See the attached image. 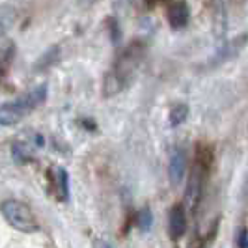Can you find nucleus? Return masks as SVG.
Instances as JSON below:
<instances>
[{"label":"nucleus","instance_id":"obj_7","mask_svg":"<svg viewBox=\"0 0 248 248\" xmlns=\"http://www.w3.org/2000/svg\"><path fill=\"white\" fill-rule=\"evenodd\" d=\"M186 172V153L181 148H177L170 157V166H168V174L174 185H179L183 175Z\"/></svg>","mask_w":248,"mask_h":248},{"label":"nucleus","instance_id":"obj_13","mask_svg":"<svg viewBox=\"0 0 248 248\" xmlns=\"http://www.w3.org/2000/svg\"><path fill=\"white\" fill-rule=\"evenodd\" d=\"M151 224H153V215L149 211L148 207H144L142 211L138 213L137 217V226L142 230V232H149V228H151Z\"/></svg>","mask_w":248,"mask_h":248},{"label":"nucleus","instance_id":"obj_9","mask_svg":"<svg viewBox=\"0 0 248 248\" xmlns=\"http://www.w3.org/2000/svg\"><path fill=\"white\" fill-rule=\"evenodd\" d=\"M15 17H17V13H15L13 8H8V6L6 8H0V37L4 36L13 26Z\"/></svg>","mask_w":248,"mask_h":248},{"label":"nucleus","instance_id":"obj_16","mask_svg":"<svg viewBox=\"0 0 248 248\" xmlns=\"http://www.w3.org/2000/svg\"><path fill=\"white\" fill-rule=\"evenodd\" d=\"M93 248H112L107 241H101V239H97V241H93Z\"/></svg>","mask_w":248,"mask_h":248},{"label":"nucleus","instance_id":"obj_12","mask_svg":"<svg viewBox=\"0 0 248 248\" xmlns=\"http://www.w3.org/2000/svg\"><path fill=\"white\" fill-rule=\"evenodd\" d=\"M56 183H58V192H60V200L69 198V177L63 168L56 170Z\"/></svg>","mask_w":248,"mask_h":248},{"label":"nucleus","instance_id":"obj_3","mask_svg":"<svg viewBox=\"0 0 248 248\" xmlns=\"http://www.w3.org/2000/svg\"><path fill=\"white\" fill-rule=\"evenodd\" d=\"M144 56H146L144 45L140 41H135L129 47H125V50L118 56V60H116V63H114V67H112L110 71L124 82V86H127L131 82V78L135 77V71L140 67Z\"/></svg>","mask_w":248,"mask_h":248},{"label":"nucleus","instance_id":"obj_8","mask_svg":"<svg viewBox=\"0 0 248 248\" xmlns=\"http://www.w3.org/2000/svg\"><path fill=\"white\" fill-rule=\"evenodd\" d=\"M248 41V34H241V36L233 37L230 43H226L222 49L218 50V54L215 56V60H213V65L217 63H222L226 62V60H230V58H235L237 54L241 52V49L245 47V43Z\"/></svg>","mask_w":248,"mask_h":248},{"label":"nucleus","instance_id":"obj_1","mask_svg":"<svg viewBox=\"0 0 248 248\" xmlns=\"http://www.w3.org/2000/svg\"><path fill=\"white\" fill-rule=\"evenodd\" d=\"M47 99V84H39L21 97L0 105V127H12L25 120L30 112Z\"/></svg>","mask_w":248,"mask_h":248},{"label":"nucleus","instance_id":"obj_10","mask_svg":"<svg viewBox=\"0 0 248 248\" xmlns=\"http://www.w3.org/2000/svg\"><path fill=\"white\" fill-rule=\"evenodd\" d=\"M188 107H186L185 103H177L175 107H172V110H170V125L172 127H177V125H181L183 122H186V118H188Z\"/></svg>","mask_w":248,"mask_h":248},{"label":"nucleus","instance_id":"obj_2","mask_svg":"<svg viewBox=\"0 0 248 248\" xmlns=\"http://www.w3.org/2000/svg\"><path fill=\"white\" fill-rule=\"evenodd\" d=\"M0 211L4 215V218L8 220V224L23 232V233H32L37 230V220L34 217V213L30 211V207L19 202V200H6L0 205Z\"/></svg>","mask_w":248,"mask_h":248},{"label":"nucleus","instance_id":"obj_6","mask_svg":"<svg viewBox=\"0 0 248 248\" xmlns=\"http://www.w3.org/2000/svg\"><path fill=\"white\" fill-rule=\"evenodd\" d=\"M168 232L172 239H181L186 232V213L183 205H174L168 215Z\"/></svg>","mask_w":248,"mask_h":248},{"label":"nucleus","instance_id":"obj_15","mask_svg":"<svg viewBox=\"0 0 248 248\" xmlns=\"http://www.w3.org/2000/svg\"><path fill=\"white\" fill-rule=\"evenodd\" d=\"M239 248H248V230H243L239 235Z\"/></svg>","mask_w":248,"mask_h":248},{"label":"nucleus","instance_id":"obj_14","mask_svg":"<svg viewBox=\"0 0 248 248\" xmlns=\"http://www.w3.org/2000/svg\"><path fill=\"white\" fill-rule=\"evenodd\" d=\"M12 155H13V161L21 162V164L30 161V151H28V148H26L25 144H15L12 148Z\"/></svg>","mask_w":248,"mask_h":248},{"label":"nucleus","instance_id":"obj_5","mask_svg":"<svg viewBox=\"0 0 248 248\" xmlns=\"http://www.w3.org/2000/svg\"><path fill=\"white\" fill-rule=\"evenodd\" d=\"M166 19L172 28L179 30V28H185L190 21V8L185 2H174L166 8Z\"/></svg>","mask_w":248,"mask_h":248},{"label":"nucleus","instance_id":"obj_4","mask_svg":"<svg viewBox=\"0 0 248 248\" xmlns=\"http://www.w3.org/2000/svg\"><path fill=\"white\" fill-rule=\"evenodd\" d=\"M205 168L202 162L196 161V164L192 166L190 170V177H188V183H186V203L190 209L196 207L200 196H202V190H203V181H205Z\"/></svg>","mask_w":248,"mask_h":248},{"label":"nucleus","instance_id":"obj_17","mask_svg":"<svg viewBox=\"0 0 248 248\" xmlns=\"http://www.w3.org/2000/svg\"><path fill=\"white\" fill-rule=\"evenodd\" d=\"M80 124L84 125V127H86L88 131H93V129H95V124H93V122H90V120H82Z\"/></svg>","mask_w":248,"mask_h":248},{"label":"nucleus","instance_id":"obj_11","mask_svg":"<svg viewBox=\"0 0 248 248\" xmlns=\"http://www.w3.org/2000/svg\"><path fill=\"white\" fill-rule=\"evenodd\" d=\"M58 56H60V49L58 47H52V49H49L39 60H37V63H36V69H49L52 63H56L58 62Z\"/></svg>","mask_w":248,"mask_h":248}]
</instances>
